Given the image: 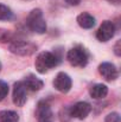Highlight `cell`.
I'll return each instance as SVG.
<instances>
[{
    "instance_id": "1",
    "label": "cell",
    "mask_w": 121,
    "mask_h": 122,
    "mask_svg": "<svg viewBox=\"0 0 121 122\" xmlns=\"http://www.w3.org/2000/svg\"><path fill=\"white\" fill-rule=\"evenodd\" d=\"M58 64H59V58L55 53L49 52V51L40 52L39 55L37 56L36 62H35V66H36V69H37V71L39 74L47 72L49 70L53 69Z\"/></svg>"
},
{
    "instance_id": "2",
    "label": "cell",
    "mask_w": 121,
    "mask_h": 122,
    "mask_svg": "<svg viewBox=\"0 0 121 122\" xmlns=\"http://www.w3.org/2000/svg\"><path fill=\"white\" fill-rule=\"evenodd\" d=\"M26 24L31 31H33L38 35H43L46 32V23L43 18V12L39 8L32 10L30 12V14L27 15V19H26Z\"/></svg>"
},
{
    "instance_id": "3",
    "label": "cell",
    "mask_w": 121,
    "mask_h": 122,
    "mask_svg": "<svg viewBox=\"0 0 121 122\" xmlns=\"http://www.w3.org/2000/svg\"><path fill=\"white\" fill-rule=\"evenodd\" d=\"M67 58L69 61V63L73 66H79V68H83L88 64L89 61V55L87 52V50L82 46V45H76L74 47H71L68 51Z\"/></svg>"
},
{
    "instance_id": "4",
    "label": "cell",
    "mask_w": 121,
    "mask_h": 122,
    "mask_svg": "<svg viewBox=\"0 0 121 122\" xmlns=\"http://www.w3.org/2000/svg\"><path fill=\"white\" fill-rule=\"evenodd\" d=\"M37 50V46L26 41H12L10 43V51L19 56H30Z\"/></svg>"
},
{
    "instance_id": "5",
    "label": "cell",
    "mask_w": 121,
    "mask_h": 122,
    "mask_svg": "<svg viewBox=\"0 0 121 122\" xmlns=\"http://www.w3.org/2000/svg\"><path fill=\"white\" fill-rule=\"evenodd\" d=\"M115 35V25L110 20H105L96 32V38L100 41H110Z\"/></svg>"
},
{
    "instance_id": "6",
    "label": "cell",
    "mask_w": 121,
    "mask_h": 122,
    "mask_svg": "<svg viewBox=\"0 0 121 122\" xmlns=\"http://www.w3.org/2000/svg\"><path fill=\"white\" fill-rule=\"evenodd\" d=\"M71 85H73L71 78L65 72L57 74V76L53 80V86H55V89L58 90L59 92H63V94H67L71 89Z\"/></svg>"
},
{
    "instance_id": "7",
    "label": "cell",
    "mask_w": 121,
    "mask_h": 122,
    "mask_svg": "<svg viewBox=\"0 0 121 122\" xmlns=\"http://www.w3.org/2000/svg\"><path fill=\"white\" fill-rule=\"evenodd\" d=\"M36 116L38 122H52L53 121V113L51 110V107L47 102L40 101L37 106Z\"/></svg>"
},
{
    "instance_id": "8",
    "label": "cell",
    "mask_w": 121,
    "mask_h": 122,
    "mask_svg": "<svg viewBox=\"0 0 121 122\" xmlns=\"http://www.w3.org/2000/svg\"><path fill=\"white\" fill-rule=\"evenodd\" d=\"M26 92H27V89L25 88L24 83L21 81L14 83V86H13V103L17 106V107H23L25 103H26Z\"/></svg>"
},
{
    "instance_id": "9",
    "label": "cell",
    "mask_w": 121,
    "mask_h": 122,
    "mask_svg": "<svg viewBox=\"0 0 121 122\" xmlns=\"http://www.w3.org/2000/svg\"><path fill=\"white\" fill-rule=\"evenodd\" d=\"M91 112V106L88 102H77L70 108V115L75 119L84 120Z\"/></svg>"
},
{
    "instance_id": "10",
    "label": "cell",
    "mask_w": 121,
    "mask_h": 122,
    "mask_svg": "<svg viewBox=\"0 0 121 122\" xmlns=\"http://www.w3.org/2000/svg\"><path fill=\"white\" fill-rule=\"evenodd\" d=\"M99 72L106 81L109 82L115 81L118 78V76H119L116 66L114 64H112V63H108V62H105V63L99 65Z\"/></svg>"
},
{
    "instance_id": "11",
    "label": "cell",
    "mask_w": 121,
    "mask_h": 122,
    "mask_svg": "<svg viewBox=\"0 0 121 122\" xmlns=\"http://www.w3.org/2000/svg\"><path fill=\"white\" fill-rule=\"evenodd\" d=\"M24 83V85H25V88L27 89V90H31V91H38L40 90L42 88H43V85H44V83L42 80L39 78H37L35 75H29V76H26L25 78H24V81H21Z\"/></svg>"
},
{
    "instance_id": "12",
    "label": "cell",
    "mask_w": 121,
    "mask_h": 122,
    "mask_svg": "<svg viewBox=\"0 0 121 122\" xmlns=\"http://www.w3.org/2000/svg\"><path fill=\"white\" fill-rule=\"evenodd\" d=\"M89 94L95 100H101V98H105L108 94V88L107 85L105 84H95L90 88L89 90Z\"/></svg>"
},
{
    "instance_id": "13",
    "label": "cell",
    "mask_w": 121,
    "mask_h": 122,
    "mask_svg": "<svg viewBox=\"0 0 121 122\" xmlns=\"http://www.w3.org/2000/svg\"><path fill=\"white\" fill-rule=\"evenodd\" d=\"M77 23L82 29H91L95 26V18L89 13H81L77 17Z\"/></svg>"
},
{
    "instance_id": "14",
    "label": "cell",
    "mask_w": 121,
    "mask_h": 122,
    "mask_svg": "<svg viewBox=\"0 0 121 122\" xmlns=\"http://www.w3.org/2000/svg\"><path fill=\"white\" fill-rule=\"evenodd\" d=\"M0 122H19V115L13 110L0 112Z\"/></svg>"
},
{
    "instance_id": "15",
    "label": "cell",
    "mask_w": 121,
    "mask_h": 122,
    "mask_svg": "<svg viewBox=\"0 0 121 122\" xmlns=\"http://www.w3.org/2000/svg\"><path fill=\"white\" fill-rule=\"evenodd\" d=\"M13 18V12L6 5L0 4V20H11Z\"/></svg>"
},
{
    "instance_id": "16",
    "label": "cell",
    "mask_w": 121,
    "mask_h": 122,
    "mask_svg": "<svg viewBox=\"0 0 121 122\" xmlns=\"http://www.w3.org/2000/svg\"><path fill=\"white\" fill-rule=\"evenodd\" d=\"M8 94V85L7 83L0 80V101H2Z\"/></svg>"
},
{
    "instance_id": "17",
    "label": "cell",
    "mask_w": 121,
    "mask_h": 122,
    "mask_svg": "<svg viewBox=\"0 0 121 122\" xmlns=\"http://www.w3.org/2000/svg\"><path fill=\"white\" fill-rule=\"evenodd\" d=\"M12 35L8 32V31H6V30H0V41H4V43H6V41H12Z\"/></svg>"
},
{
    "instance_id": "18",
    "label": "cell",
    "mask_w": 121,
    "mask_h": 122,
    "mask_svg": "<svg viewBox=\"0 0 121 122\" xmlns=\"http://www.w3.org/2000/svg\"><path fill=\"white\" fill-rule=\"evenodd\" d=\"M105 122H121L120 115L118 113H110V114L107 115Z\"/></svg>"
},
{
    "instance_id": "19",
    "label": "cell",
    "mask_w": 121,
    "mask_h": 122,
    "mask_svg": "<svg viewBox=\"0 0 121 122\" xmlns=\"http://www.w3.org/2000/svg\"><path fill=\"white\" fill-rule=\"evenodd\" d=\"M121 41H116V44H115V46H114V52H115V55L116 56H121Z\"/></svg>"
},
{
    "instance_id": "20",
    "label": "cell",
    "mask_w": 121,
    "mask_h": 122,
    "mask_svg": "<svg viewBox=\"0 0 121 122\" xmlns=\"http://www.w3.org/2000/svg\"><path fill=\"white\" fill-rule=\"evenodd\" d=\"M65 1H67L70 6H77L81 2V0H65Z\"/></svg>"
},
{
    "instance_id": "21",
    "label": "cell",
    "mask_w": 121,
    "mask_h": 122,
    "mask_svg": "<svg viewBox=\"0 0 121 122\" xmlns=\"http://www.w3.org/2000/svg\"><path fill=\"white\" fill-rule=\"evenodd\" d=\"M107 1H109L110 4H114V5H120L121 0H107Z\"/></svg>"
},
{
    "instance_id": "22",
    "label": "cell",
    "mask_w": 121,
    "mask_h": 122,
    "mask_svg": "<svg viewBox=\"0 0 121 122\" xmlns=\"http://www.w3.org/2000/svg\"><path fill=\"white\" fill-rule=\"evenodd\" d=\"M0 71H1V63H0Z\"/></svg>"
}]
</instances>
